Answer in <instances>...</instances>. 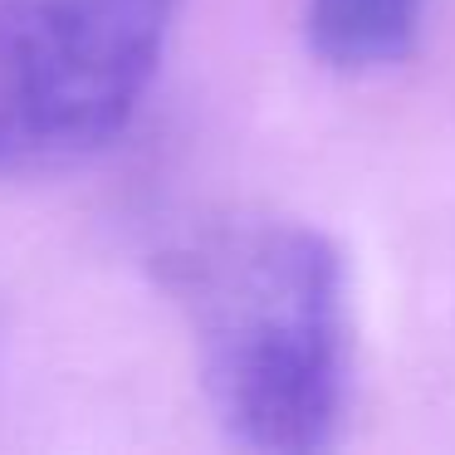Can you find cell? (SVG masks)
Returning <instances> with one entry per match:
<instances>
[{
	"instance_id": "cell-3",
	"label": "cell",
	"mask_w": 455,
	"mask_h": 455,
	"mask_svg": "<svg viewBox=\"0 0 455 455\" xmlns=\"http://www.w3.org/2000/svg\"><path fill=\"white\" fill-rule=\"evenodd\" d=\"M431 0H304L308 50L333 74H377L411 60Z\"/></svg>"
},
{
	"instance_id": "cell-2",
	"label": "cell",
	"mask_w": 455,
	"mask_h": 455,
	"mask_svg": "<svg viewBox=\"0 0 455 455\" xmlns=\"http://www.w3.org/2000/svg\"><path fill=\"white\" fill-rule=\"evenodd\" d=\"M181 0H0V177L113 148L162 74Z\"/></svg>"
},
{
	"instance_id": "cell-1",
	"label": "cell",
	"mask_w": 455,
	"mask_h": 455,
	"mask_svg": "<svg viewBox=\"0 0 455 455\" xmlns=\"http://www.w3.org/2000/svg\"><path fill=\"white\" fill-rule=\"evenodd\" d=\"M216 426L245 451L314 455L353 392V284L333 235L289 216H230L167 255Z\"/></svg>"
}]
</instances>
